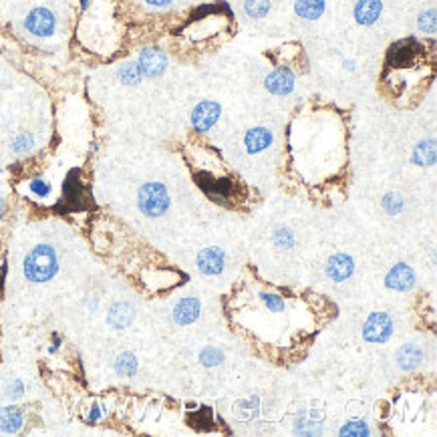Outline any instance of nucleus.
Here are the masks:
<instances>
[{
  "label": "nucleus",
  "mask_w": 437,
  "mask_h": 437,
  "mask_svg": "<svg viewBox=\"0 0 437 437\" xmlns=\"http://www.w3.org/2000/svg\"><path fill=\"white\" fill-rule=\"evenodd\" d=\"M25 276L30 283H49L59 272V256L51 244H37L25 258Z\"/></svg>",
  "instance_id": "f257e3e1"
},
{
  "label": "nucleus",
  "mask_w": 437,
  "mask_h": 437,
  "mask_svg": "<svg viewBox=\"0 0 437 437\" xmlns=\"http://www.w3.org/2000/svg\"><path fill=\"white\" fill-rule=\"evenodd\" d=\"M169 193L159 181H147L137 192V206L147 218H159L169 210Z\"/></svg>",
  "instance_id": "f03ea898"
},
{
  "label": "nucleus",
  "mask_w": 437,
  "mask_h": 437,
  "mask_svg": "<svg viewBox=\"0 0 437 437\" xmlns=\"http://www.w3.org/2000/svg\"><path fill=\"white\" fill-rule=\"evenodd\" d=\"M25 28L28 35L33 37H39V39H47L55 35V28H57V16L51 8L47 6H37L33 8L30 13L26 14L25 18Z\"/></svg>",
  "instance_id": "7ed1b4c3"
},
{
  "label": "nucleus",
  "mask_w": 437,
  "mask_h": 437,
  "mask_svg": "<svg viewBox=\"0 0 437 437\" xmlns=\"http://www.w3.org/2000/svg\"><path fill=\"white\" fill-rule=\"evenodd\" d=\"M137 67L142 71L143 79L161 77L167 69V55L159 47H145L137 57Z\"/></svg>",
  "instance_id": "20e7f679"
},
{
  "label": "nucleus",
  "mask_w": 437,
  "mask_h": 437,
  "mask_svg": "<svg viewBox=\"0 0 437 437\" xmlns=\"http://www.w3.org/2000/svg\"><path fill=\"white\" fill-rule=\"evenodd\" d=\"M393 334V321L387 312H373L365 327H363V339L367 343H387Z\"/></svg>",
  "instance_id": "39448f33"
},
{
  "label": "nucleus",
  "mask_w": 437,
  "mask_h": 437,
  "mask_svg": "<svg viewBox=\"0 0 437 437\" xmlns=\"http://www.w3.org/2000/svg\"><path fill=\"white\" fill-rule=\"evenodd\" d=\"M220 115H222V107L216 101H202L193 107L192 111V125L195 131H210L218 123Z\"/></svg>",
  "instance_id": "423d86ee"
},
{
  "label": "nucleus",
  "mask_w": 437,
  "mask_h": 437,
  "mask_svg": "<svg viewBox=\"0 0 437 437\" xmlns=\"http://www.w3.org/2000/svg\"><path fill=\"white\" fill-rule=\"evenodd\" d=\"M385 284L387 288H391L395 293H407L415 286V272L409 264L397 262L385 276Z\"/></svg>",
  "instance_id": "0eeeda50"
},
{
  "label": "nucleus",
  "mask_w": 437,
  "mask_h": 437,
  "mask_svg": "<svg viewBox=\"0 0 437 437\" xmlns=\"http://www.w3.org/2000/svg\"><path fill=\"white\" fill-rule=\"evenodd\" d=\"M198 268L206 276H218L226 268V254L218 246H210L200 252L198 256Z\"/></svg>",
  "instance_id": "6e6552de"
},
{
  "label": "nucleus",
  "mask_w": 437,
  "mask_h": 437,
  "mask_svg": "<svg viewBox=\"0 0 437 437\" xmlns=\"http://www.w3.org/2000/svg\"><path fill=\"white\" fill-rule=\"evenodd\" d=\"M295 73L288 67H278L266 77L264 87L266 91H271L272 95H290L295 91Z\"/></svg>",
  "instance_id": "1a4fd4ad"
},
{
  "label": "nucleus",
  "mask_w": 437,
  "mask_h": 437,
  "mask_svg": "<svg viewBox=\"0 0 437 437\" xmlns=\"http://www.w3.org/2000/svg\"><path fill=\"white\" fill-rule=\"evenodd\" d=\"M327 276L334 283H345L355 272V260L348 254H334L327 262Z\"/></svg>",
  "instance_id": "9d476101"
},
{
  "label": "nucleus",
  "mask_w": 437,
  "mask_h": 437,
  "mask_svg": "<svg viewBox=\"0 0 437 437\" xmlns=\"http://www.w3.org/2000/svg\"><path fill=\"white\" fill-rule=\"evenodd\" d=\"M200 312H202L200 300L193 298V296H186V298H181L180 302L176 305V309H174V321L181 324V327H186V324H192V322L198 321Z\"/></svg>",
  "instance_id": "9b49d317"
},
{
  "label": "nucleus",
  "mask_w": 437,
  "mask_h": 437,
  "mask_svg": "<svg viewBox=\"0 0 437 437\" xmlns=\"http://www.w3.org/2000/svg\"><path fill=\"white\" fill-rule=\"evenodd\" d=\"M274 142V133L268 127H254L250 131H246L244 135V145L248 154H260L264 152L266 147H271Z\"/></svg>",
  "instance_id": "f8f14e48"
},
{
  "label": "nucleus",
  "mask_w": 437,
  "mask_h": 437,
  "mask_svg": "<svg viewBox=\"0 0 437 437\" xmlns=\"http://www.w3.org/2000/svg\"><path fill=\"white\" fill-rule=\"evenodd\" d=\"M383 13V2L381 0H359L355 4V18L363 26H371L379 21Z\"/></svg>",
  "instance_id": "ddd939ff"
},
{
  "label": "nucleus",
  "mask_w": 437,
  "mask_h": 437,
  "mask_svg": "<svg viewBox=\"0 0 437 437\" xmlns=\"http://www.w3.org/2000/svg\"><path fill=\"white\" fill-rule=\"evenodd\" d=\"M133 319H135V307L131 302H125V300L115 302L107 312V322L113 329H125L133 322Z\"/></svg>",
  "instance_id": "4468645a"
},
{
  "label": "nucleus",
  "mask_w": 437,
  "mask_h": 437,
  "mask_svg": "<svg viewBox=\"0 0 437 437\" xmlns=\"http://www.w3.org/2000/svg\"><path fill=\"white\" fill-rule=\"evenodd\" d=\"M23 424H25V415L18 407L14 405L0 407V431L2 433H18L23 429Z\"/></svg>",
  "instance_id": "2eb2a0df"
},
{
  "label": "nucleus",
  "mask_w": 437,
  "mask_h": 437,
  "mask_svg": "<svg viewBox=\"0 0 437 437\" xmlns=\"http://www.w3.org/2000/svg\"><path fill=\"white\" fill-rule=\"evenodd\" d=\"M412 159L415 166H436L437 159V149H436V140H421L413 147Z\"/></svg>",
  "instance_id": "dca6fc26"
},
{
  "label": "nucleus",
  "mask_w": 437,
  "mask_h": 437,
  "mask_svg": "<svg viewBox=\"0 0 437 437\" xmlns=\"http://www.w3.org/2000/svg\"><path fill=\"white\" fill-rule=\"evenodd\" d=\"M424 361V351L417 345H405L399 348L397 365L403 371H415Z\"/></svg>",
  "instance_id": "f3484780"
},
{
  "label": "nucleus",
  "mask_w": 437,
  "mask_h": 437,
  "mask_svg": "<svg viewBox=\"0 0 437 437\" xmlns=\"http://www.w3.org/2000/svg\"><path fill=\"white\" fill-rule=\"evenodd\" d=\"M327 2L324 0H296L295 13L305 21H317L324 14Z\"/></svg>",
  "instance_id": "a211bd4d"
},
{
  "label": "nucleus",
  "mask_w": 437,
  "mask_h": 437,
  "mask_svg": "<svg viewBox=\"0 0 437 437\" xmlns=\"http://www.w3.org/2000/svg\"><path fill=\"white\" fill-rule=\"evenodd\" d=\"M137 367H140L137 357L133 353H129V351L121 353L115 359V373L119 377H133V375L137 373Z\"/></svg>",
  "instance_id": "6ab92c4d"
},
{
  "label": "nucleus",
  "mask_w": 437,
  "mask_h": 437,
  "mask_svg": "<svg viewBox=\"0 0 437 437\" xmlns=\"http://www.w3.org/2000/svg\"><path fill=\"white\" fill-rule=\"evenodd\" d=\"M117 79H119L123 85H127V87H135V85H140L143 81V75L142 71H140V67H137V63H125L119 67Z\"/></svg>",
  "instance_id": "aec40b11"
},
{
  "label": "nucleus",
  "mask_w": 437,
  "mask_h": 437,
  "mask_svg": "<svg viewBox=\"0 0 437 437\" xmlns=\"http://www.w3.org/2000/svg\"><path fill=\"white\" fill-rule=\"evenodd\" d=\"M35 143H37L35 142V135L28 133V131H23V133H18V135L14 137L11 147H13V152L16 155H26L35 149Z\"/></svg>",
  "instance_id": "412c9836"
},
{
  "label": "nucleus",
  "mask_w": 437,
  "mask_h": 437,
  "mask_svg": "<svg viewBox=\"0 0 437 437\" xmlns=\"http://www.w3.org/2000/svg\"><path fill=\"white\" fill-rule=\"evenodd\" d=\"M244 13L250 18H264L266 14L271 13V0H246L244 2Z\"/></svg>",
  "instance_id": "4be33fe9"
},
{
  "label": "nucleus",
  "mask_w": 437,
  "mask_h": 437,
  "mask_svg": "<svg viewBox=\"0 0 437 437\" xmlns=\"http://www.w3.org/2000/svg\"><path fill=\"white\" fill-rule=\"evenodd\" d=\"M339 436H355V437H367L371 436V429H369V425L365 424V421H359V419H353V421H348V424H345L343 427H341V431H339Z\"/></svg>",
  "instance_id": "5701e85b"
},
{
  "label": "nucleus",
  "mask_w": 437,
  "mask_h": 437,
  "mask_svg": "<svg viewBox=\"0 0 437 437\" xmlns=\"http://www.w3.org/2000/svg\"><path fill=\"white\" fill-rule=\"evenodd\" d=\"M417 26L424 35H433L437 28V13L436 8H429V11H424L417 18Z\"/></svg>",
  "instance_id": "b1692460"
},
{
  "label": "nucleus",
  "mask_w": 437,
  "mask_h": 437,
  "mask_svg": "<svg viewBox=\"0 0 437 437\" xmlns=\"http://www.w3.org/2000/svg\"><path fill=\"white\" fill-rule=\"evenodd\" d=\"M403 206H405V200H403V195H399V193L391 192L383 198V210H385L389 216H397V214H401V212H403Z\"/></svg>",
  "instance_id": "393cba45"
},
{
  "label": "nucleus",
  "mask_w": 437,
  "mask_h": 437,
  "mask_svg": "<svg viewBox=\"0 0 437 437\" xmlns=\"http://www.w3.org/2000/svg\"><path fill=\"white\" fill-rule=\"evenodd\" d=\"M272 242L276 244V248H283V250H288L295 246V234L288 228H276L274 234H272Z\"/></svg>",
  "instance_id": "a878e982"
},
{
  "label": "nucleus",
  "mask_w": 437,
  "mask_h": 437,
  "mask_svg": "<svg viewBox=\"0 0 437 437\" xmlns=\"http://www.w3.org/2000/svg\"><path fill=\"white\" fill-rule=\"evenodd\" d=\"M200 361L204 367H218L224 363V353L216 347H206L200 355Z\"/></svg>",
  "instance_id": "bb28decb"
},
{
  "label": "nucleus",
  "mask_w": 437,
  "mask_h": 437,
  "mask_svg": "<svg viewBox=\"0 0 437 437\" xmlns=\"http://www.w3.org/2000/svg\"><path fill=\"white\" fill-rule=\"evenodd\" d=\"M28 190L37 198H47V195H51L52 186L47 180H42V178H33V180L28 181Z\"/></svg>",
  "instance_id": "cd10ccee"
},
{
  "label": "nucleus",
  "mask_w": 437,
  "mask_h": 437,
  "mask_svg": "<svg viewBox=\"0 0 437 437\" xmlns=\"http://www.w3.org/2000/svg\"><path fill=\"white\" fill-rule=\"evenodd\" d=\"M260 300L266 305V309L272 310V312H283L286 302H284L283 296L274 295V293H260Z\"/></svg>",
  "instance_id": "c85d7f7f"
},
{
  "label": "nucleus",
  "mask_w": 437,
  "mask_h": 437,
  "mask_svg": "<svg viewBox=\"0 0 437 437\" xmlns=\"http://www.w3.org/2000/svg\"><path fill=\"white\" fill-rule=\"evenodd\" d=\"M23 381H14L13 385L8 387V391H6V395H8V397H13V399H16V397H21V395H23V393H25V389H23Z\"/></svg>",
  "instance_id": "c756f323"
},
{
  "label": "nucleus",
  "mask_w": 437,
  "mask_h": 437,
  "mask_svg": "<svg viewBox=\"0 0 437 437\" xmlns=\"http://www.w3.org/2000/svg\"><path fill=\"white\" fill-rule=\"evenodd\" d=\"M103 415H105V407H101V405H93L89 413V421H99Z\"/></svg>",
  "instance_id": "7c9ffc66"
},
{
  "label": "nucleus",
  "mask_w": 437,
  "mask_h": 437,
  "mask_svg": "<svg viewBox=\"0 0 437 437\" xmlns=\"http://www.w3.org/2000/svg\"><path fill=\"white\" fill-rule=\"evenodd\" d=\"M149 6H155V8H166V6H169L174 0H145Z\"/></svg>",
  "instance_id": "2f4dec72"
},
{
  "label": "nucleus",
  "mask_w": 437,
  "mask_h": 437,
  "mask_svg": "<svg viewBox=\"0 0 437 437\" xmlns=\"http://www.w3.org/2000/svg\"><path fill=\"white\" fill-rule=\"evenodd\" d=\"M4 212H6V202L0 198V222H2V218H4Z\"/></svg>",
  "instance_id": "473e14b6"
},
{
  "label": "nucleus",
  "mask_w": 437,
  "mask_h": 437,
  "mask_svg": "<svg viewBox=\"0 0 437 437\" xmlns=\"http://www.w3.org/2000/svg\"><path fill=\"white\" fill-rule=\"evenodd\" d=\"M79 2H81V11H87V8H89L91 0H79Z\"/></svg>",
  "instance_id": "72a5a7b5"
},
{
  "label": "nucleus",
  "mask_w": 437,
  "mask_h": 437,
  "mask_svg": "<svg viewBox=\"0 0 437 437\" xmlns=\"http://www.w3.org/2000/svg\"><path fill=\"white\" fill-rule=\"evenodd\" d=\"M345 69H348V71H353V69H355V63H353V61H345Z\"/></svg>",
  "instance_id": "f704fd0d"
}]
</instances>
